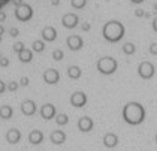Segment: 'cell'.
<instances>
[{"mask_svg": "<svg viewBox=\"0 0 157 151\" xmlns=\"http://www.w3.org/2000/svg\"><path fill=\"white\" fill-rule=\"evenodd\" d=\"M123 120L130 126H139L145 120V108L139 102H129L123 108Z\"/></svg>", "mask_w": 157, "mask_h": 151, "instance_id": "obj_1", "label": "cell"}, {"mask_svg": "<svg viewBox=\"0 0 157 151\" xmlns=\"http://www.w3.org/2000/svg\"><path fill=\"white\" fill-rule=\"evenodd\" d=\"M124 36V25L118 21H109L103 25V37L108 42H118Z\"/></svg>", "mask_w": 157, "mask_h": 151, "instance_id": "obj_2", "label": "cell"}, {"mask_svg": "<svg viewBox=\"0 0 157 151\" xmlns=\"http://www.w3.org/2000/svg\"><path fill=\"white\" fill-rule=\"evenodd\" d=\"M97 70L102 73V75H112L117 68H118V63L117 60L112 57H102L97 60Z\"/></svg>", "mask_w": 157, "mask_h": 151, "instance_id": "obj_3", "label": "cell"}, {"mask_svg": "<svg viewBox=\"0 0 157 151\" xmlns=\"http://www.w3.org/2000/svg\"><path fill=\"white\" fill-rule=\"evenodd\" d=\"M21 138H23V133L21 130L17 127H11L5 132V141L8 145H17L21 142Z\"/></svg>", "mask_w": 157, "mask_h": 151, "instance_id": "obj_4", "label": "cell"}, {"mask_svg": "<svg viewBox=\"0 0 157 151\" xmlns=\"http://www.w3.org/2000/svg\"><path fill=\"white\" fill-rule=\"evenodd\" d=\"M154 66H153V63H150V61H142V63H139V66H138V75L142 78V79H151L153 76H154Z\"/></svg>", "mask_w": 157, "mask_h": 151, "instance_id": "obj_5", "label": "cell"}, {"mask_svg": "<svg viewBox=\"0 0 157 151\" xmlns=\"http://www.w3.org/2000/svg\"><path fill=\"white\" fill-rule=\"evenodd\" d=\"M20 111H21V114L24 117L35 115L36 111H37L35 100H32V99H24V100L21 102V105H20Z\"/></svg>", "mask_w": 157, "mask_h": 151, "instance_id": "obj_6", "label": "cell"}, {"mask_svg": "<svg viewBox=\"0 0 157 151\" xmlns=\"http://www.w3.org/2000/svg\"><path fill=\"white\" fill-rule=\"evenodd\" d=\"M69 102L73 108H82L87 103V94L84 91H75V93L71 96Z\"/></svg>", "mask_w": 157, "mask_h": 151, "instance_id": "obj_7", "label": "cell"}, {"mask_svg": "<svg viewBox=\"0 0 157 151\" xmlns=\"http://www.w3.org/2000/svg\"><path fill=\"white\" fill-rule=\"evenodd\" d=\"M57 115V111H56V106L52 103H45L42 105L40 108V117L44 120H51V118H56Z\"/></svg>", "mask_w": 157, "mask_h": 151, "instance_id": "obj_8", "label": "cell"}, {"mask_svg": "<svg viewBox=\"0 0 157 151\" xmlns=\"http://www.w3.org/2000/svg\"><path fill=\"white\" fill-rule=\"evenodd\" d=\"M42 78H44V81L47 82V84H57V82L60 81V73L56 69H47L44 72Z\"/></svg>", "mask_w": 157, "mask_h": 151, "instance_id": "obj_9", "label": "cell"}, {"mask_svg": "<svg viewBox=\"0 0 157 151\" xmlns=\"http://www.w3.org/2000/svg\"><path fill=\"white\" fill-rule=\"evenodd\" d=\"M44 133H42V130H37V129H33V130H30V133H29V136H27V139L29 142L32 144V145H39V144H42L44 142Z\"/></svg>", "mask_w": 157, "mask_h": 151, "instance_id": "obj_10", "label": "cell"}, {"mask_svg": "<svg viewBox=\"0 0 157 151\" xmlns=\"http://www.w3.org/2000/svg\"><path fill=\"white\" fill-rule=\"evenodd\" d=\"M93 126H94V123H93V120H91L90 117H81V118L78 120V129H79L81 132H84V133L90 132V130L93 129Z\"/></svg>", "mask_w": 157, "mask_h": 151, "instance_id": "obj_11", "label": "cell"}, {"mask_svg": "<svg viewBox=\"0 0 157 151\" xmlns=\"http://www.w3.org/2000/svg\"><path fill=\"white\" fill-rule=\"evenodd\" d=\"M103 145L106 148H115L118 145V136L115 133H112V132L105 133V136H103Z\"/></svg>", "mask_w": 157, "mask_h": 151, "instance_id": "obj_12", "label": "cell"}, {"mask_svg": "<svg viewBox=\"0 0 157 151\" xmlns=\"http://www.w3.org/2000/svg\"><path fill=\"white\" fill-rule=\"evenodd\" d=\"M82 39H81V36L78 35H72L67 37V45H69V48L72 49V51H78V49H81L82 48Z\"/></svg>", "mask_w": 157, "mask_h": 151, "instance_id": "obj_13", "label": "cell"}, {"mask_svg": "<svg viewBox=\"0 0 157 151\" xmlns=\"http://www.w3.org/2000/svg\"><path fill=\"white\" fill-rule=\"evenodd\" d=\"M78 23H79V18H78V15L73 14V12H69V14H66V15L63 17V24H64L66 27H69V29L76 27Z\"/></svg>", "mask_w": 157, "mask_h": 151, "instance_id": "obj_14", "label": "cell"}, {"mask_svg": "<svg viewBox=\"0 0 157 151\" xmlns=\"http://www.w3.org/2000/svg\"><path fill=\"white\" fill-rule=\"evenodd\" d=\"M49 141L56 145H61L66 142V133L63 130H54L51 135H49Z\"/></svg>", "mask_w": 157, "mask_h": 151, "instance_id": "obj_15", "label": "cell"}, {"mask_svg": "<svg viewBox=\"0 0 157 151\" xmlns=\"http://www.w3.org/2000/svg\"><path fill=\"white\" fill-rule=\"evenodd\" d=\"M57 37V32L54 30V27H45L44 30H42V39L45 41V42H52L54 39Z\"/></svg>", "mask_w": 157, "mask_h": 151, "instance_id": "obj_16", "label": "cell"}, {"mask_svg": "<svg viewBox=\"0 0 157 151\" xmlns=\"http://www.w3.org/2000/svg\"><path fill=\"white\" fill-rule=\"evenodd\" d=\"M81 75H82L81 68H78V66H75V64L67 68V76H69L71 79H78V78H81Z\"/></svg>", "mask_w": 157, "mask_h": 151, "instance_id": "obj_17", "label": "cell"}, {"mask_svg": "<svg viewBox=\"0 0 157 151\" xmlns=\"http://www.w3.org/2000/svg\"><path fill=\"white\" fill-rule=\"evenodd\" d=\"M32 49H33V52H42L45 49V42L44 41H33Z\"/></svg>", "mask_w": 157, "mask_h": 151, "instance_id": "obj_18", "label": "cell"}, {"mask_svg": "<svg viewBox=\"0 0 157 151\" xmlns=\"http://www.w3.org/2000/svg\"><path fill=\"white\" fill-rule=\"evenodd\" d=\"M56 123L59 124V126H66L67 123H69V117L66 115V114H57L56 115Z\"/></svg>", "mask_w": 157, "mask_h": 151, "instance_id": "obj_19", "label": "cell"}, {"mask_svg": "<svg viewBox=\"0 0 157 151\" xmlns=\"http://www.w3.org/2000/svg\"><path fill=\"white\" fill-rule=\"evenodd\" d=\"M135 51H136V47L133 45L132 42H127V44H124V47H123V52H124V54H127V56H132V54H135Z\"/></svg>", "mask_w": 157, "mask_h": 151, "instance_id": "obj_20", "label": "cell"}, {"mask_svg": "<svg viewBox=\"0 0 157 151\" xmlns=\"http://www.w3.org/2000/svg\"><path fill=\"white\" fill-rule=\"evenodd\" d=\"M71 5L75 9H81V8H84L87 5V0H71Z\"/></svg>", "mask_w": 157, "mask_h": 151, "instance_id": "obj_21", "label": "cell"}, {"mask_svg": "<svg viewBox=\"0 0 157 151\" xmlns=\"http://www.w3.org/2000/svg\"><path fill=\"white\" fill-rule=\"evenodd\" d=\"M52 58L54 60H61L63 58V51L61 49H54L52 51Z\"/></svg>", "mask_w": 157, "mask_h": 151, "instance_id": "obj_22", "label": "cell"}, {"mask_svg": "<svg viewBox=\"0 0 157 151\" xmlns=\"http://www.w3.org/2000/svg\"><path fill=\"white\" fill-rule=\"evenodd\" d=\"M150 52H151L153 56H157V44H153V45L150 47Z\"/></svg>", "mask_w": 157, "mask_h": 151, "instance_id": "obj_23", "label": "cell"}, {"mask_svg": "<svg viewBox=\"0 0 157 151\" xmlns=\"http://www.w3.org/2000/svg\"><path fill=\"white\" fill-rule=\"evenodd\" d=\"M153 29H154V32H157V17L154 18V21H153Z\"/></svg>", "mask_w": 157, "mask_h": 151, "instance_id": "obj_24", "label": "cell"}, {"mask_svg": "<svg viewBox=\"0 0 157 151\" xmlns=\"http://www.w3.org/2000/svg\"><path fill=\"white\" fill-rule=\"evenodd\" d=\"M130 2H133V3H141V2H144V0H130Z\"/></svg>", "mask_w": 157, "mask_h": 151, "instance_id": "obj_25", "label": "cell"}, {"mask_svg": "<svg viewBox=\"0 0 157 151\" xmlns=\"http://www.w3.org/2000/svg\"><path fill=\"white\" fill-rule=\"evenodd\" d=\"M156 144H157V133H156Z\"/></svg>", "mask_w": 157, "mask_h": 151, "instance_id": "obj_26", "label": "cell"}]
</instances>
